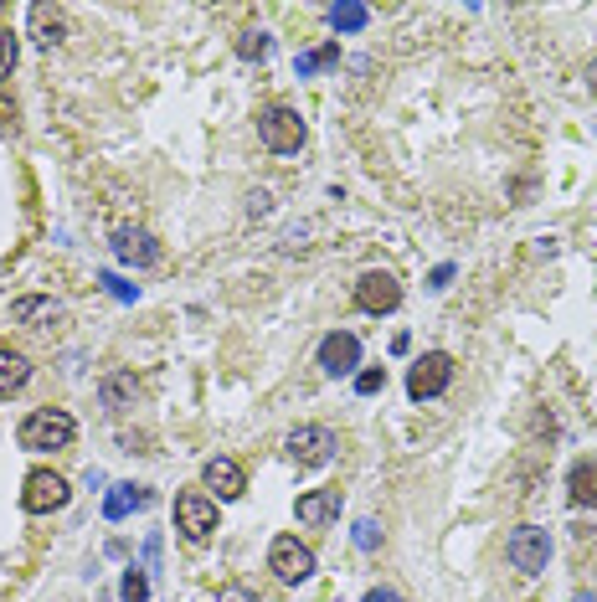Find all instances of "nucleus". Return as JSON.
<instances>
[{"label": "nucleus", "mask_w": 597, "mask_h": 602, "mask_svg": "<svg viewBox=\"0 0 597 602\" xmlns=\"http://www.w3.org/2000/svg\"><path fill=\"white\" fill-rule=\"evenodd\" d=\"M21 448L26 453H57V448H73V438H78V422L67 417L62 407H37L26 422H21Z\"/></svg>", "instance_id": "1"}, {"label": "nucleus", "mask_w": 597, "mask_h": 602, "mask_svg": "<svg viewBox=\"0 0 597 602\" xmlns=\"http://www.w3.org/2000/svg\"><path fill=\"white\" fill-rule=\"evenodd\" d=\"M453 386V356L448 350H428V356H417L412 371H407V397L412 402H433Z\"/></svg>", "instance_id": "2"}, {"label": "nucleus", "mask_w": 597, "mask_h": 602, "mask_svg": "<svg viewBox=\"0 0 597 602\" xmlns=\"http://www.w3.org/2000/svg\"><path fill=\"white\" fill-rule=\"evenodd\" d=\"M304 119L294 114V109H284V103H273V109H263L258 114V139L273 150V155H294L299 145H304Z\"/></svg>", "instance_id": "3"}, {"label": "nucleus", "mask_w": 597, "mask_h": 602, "mask_svg": "<svg viewBox=\"0 0 597 602\" xmlns=\"http://www.w3.org/2000/svg\"><path fill=\"white\" fill-rule=\"evenodd\" d=\"M268 572H273L278 582L299 587V582L314 577V551H309L299 536H273V546H268Z\"/></svg>", "instance_id": "4"}, {"label": "nucleus", "mask_w": 597, "mask_h": 602, "mask_svg": "<svg viewBox=\"0 0 597 602\" xmlns=\"http://www.w3.org/2000/svg\"><path fill=\"white\" fill-rule=\"evenodd\" d=\"M505 561L515 566V572H546V561H551V536L541 525H520L510 530V541H505Z\"/></svg>", "instance_id": "5"}, {"label": "nucleus", "mask_w": 597, "mask_h": 602, "mask_svg": "<svg viewBox=\"0 0 597 602\" xmlns=\"http://www.w3.org/2000/svg\"><path fill=\"white\" fill-rule=\"evenodd\" d=\"M67 500H73V489H67V479L52 474V469H31L26 484H21V510H31V515H52Z\"/></svg>", "instance_id": "6"}, {"label": "nucleus", "mask_w": 597, "mask_h": 602, "mask_svg": "<svg viewBox=\"0 0 597 602\" xmlns=\"http://www.w3.org/2000/svg\"><path fill=\"white\" fill-rule=\"evenodd\" d=\"M175 530H181L191 546H206V541H212V530H217V505L206 500V494L186 489L181 500H175Z\"/></svg>", "instance_id": "7"}, {"label": "nucleus", "mask_w": 597, "mask_h": 602, "mask_svg": "<svg viewBox=\"0 0 597 602\" xmlns=\"http://www.w3.org/2000/svg\"><path fill=\"white\" fill-rule=\"evenodd\" d=\"M284 448H289V458L299 469H320V464H330L335 458V433L330 428H320V422H304V428H294L289 438H284Z\"/></svg>", "instance_id": "8"}, {"label": "nucleus", "mask_w": 597, "mask_h": 602, "mask_svg": "<svg viewBox=\"0 0 597 602\" xmlns=\"http://www.w3.org/2000/svg\"><path fill=\"white\" fill-rule=\"evenodd\" d=\"M397 304H402V283H397L392 273L371 268V273L356 278V309H366V314H392Z\"/></svg>", "instance_id": "9"}, {"label": "nucleus", "mask_w": 597, "mask_h": 602, "mask_svg": "<svg viewBox=\"0 0 597 602\" xmlns=\"http://www.w3.org/2000/svg\"><path fill=\"white\" fill-rule=\"evenodd\" d=\"M356 366H361V340L350 330H335V335L320 340V371L325 376H350Z\"/></svg>", "instance_id": "10"}, {"label": "nucleus", "mask_w": 597, "mask_h": 602, "mask_svg": "<svg viewBox=\"0 0 597 602\" xmlns=\"http://www.w3.org/2000/svg\"><path fill=\"white\" fill-rule=\"evenodd\" d=\"M114 253H119V263L150 268V263H160V242L150 232H139V227H119L114 232Z\"/></svg>", "instance_id": "11"}, {"label": "nucleus", "mask_w": 597, "mask_h": 602, "mask_svg": "<svg viewBox=\"0 0 597 602\" xmlns=\"http://www.w3.org/2000/svg\"><path fill=\"white\" fill-rule=\"evenodd\" d=\"M201 484L217 489V500H237V494L248 489V479H242V469L232 464V458H206V464H201Z\"/></svg>", "instance_id": "12"}, {"label": "nucleus", "mask_w": 597, "mask_h": 602, "mask_svg": "<svg viewBox=\"0 0 597 602\" xmlns=\"http://www.w3.org/2000/svg\"><path fill=\"white\" fill-rule=\"evenodd\" d=\"M294 515H299V525H314V530L330 525L340 515V489H309V494H299Z\"/></svg>", "instance_id": "13"}, {"label": "nucleus", "mask_w": 597, "mask_h": 602, "mask_svg": "<svg viewBox=\"0 0 597 602\" xmlns=\"http://www.w3.org/2000/svg\"><path fill=\"white\" fill-rule=\"evenodd\" d=\"M62 314V304L57 299H47V294H26V299H16L11 304V325H26V330H42V325H52Z\"/></svg>", "instance_id": "14"}, {"label": "nucleus", "mask_w": 597, "mask_h": 602, "mask_svg": "<svg viewBox=\"0 0 597 602\" xmlns=\"http://www.w3.org/2000/svg\"><path fill=\"white\" fill-rule=\"evenodd\" d=\"M31 37H37L47 52L67 42V16L62 6H31Z\"/></svg>", "instance_id": "15"}, {"label": "nucleus", "mask_w": 597, "mask_h": 602, "mask_svg": "<svg viewBox=\"0 0 597 602\" xmlns=\"http://www.w3.org/2000/svg\"><path fill=\"white\" fill-rule=\"evenodd\" d=\"M567 494H572V505H597V458H582V464H572L567 474Z\"/></svg>", "instance_id": "16"}, {"label": "nucleus", "mask_w": 597, "mask_h": 602, "mask_svg": "<svg viewBox=\"0 0 597 602\" xmlns=\"http://www.w3.org/2000/svg\"><path fill=\"white\" fill-rule=\"evenodd\" d=\"M26 381H31V361L21 356V350H6V345H0V397L21 392Z\"/></svg>", "instance_id": "17"}, {"label": "nucleus", "mask_w": 597, "mask_h": 602, "mask_svg": "<svg viewBox=\"0 0 597 602\" xmlns=\"http://www.w3.org/2000/svg\"><path fill=\"white\" fill-rule=\"evenodd\" d=\"M150 505V489H139V484H114V494L103 500V515L109 520H124L129 510H145Z\"/></svg>", "instance_id": "18"}, {"label": "nucleus", "mask_w": 597, "mask_h": 602, "mask_svg": "<svg viewBox=\"0 0 597 602\" xmlns=\"http://www.w3.org/2000/svg\"><path fill=\"white\" fill-rule=\"evenodd\" d=\"M98 397H103V407H109V412H124V407L139 397V386H134V376H129V371H114V376H103Z\"/></svg>", "instance_id": "19"}, {"label": "nucleus", "mask_w": 597, "mask_h": 602, "mask_svg": "<svg viewBox=\"0 0 597 602\" xmlns=\"http://www.w3.org/2000/svg\"><path fill=\"white\" fill-rule=\"evenodd\" d=\"M237 52L248 57V62H253V57L263 62V57L273 52V42H268V31H258V26H242V31H237Z\"/></svg>", "instance_id": "20"}, {"label": "nucleus", "mask_w": 597, "mask_h": 602, "mask_svg": "<svg viewBox=\"0 0 597 602\" xmlns=\"http://www.w3.org/2000/svg\"><path fill=\"white\" fill-rule=\"evenodd\" d=\"M330 21H335V31H361V26L371 21V6H356V0H350V6H335V11H330Z\"/></svg>", "instance_id": "21"}, {"label": "nucleus", "mask_w": 597, "mask_h": 602, "mask_svg": "<svg viewBox=\"0 0 597 602\" xmlns=\"http://www.w3.org/2000/svg\"><path fill=\"white\" fill-rule=\"evenodd\" d=\"M124 602H150V577L139 572V566L124 572Z\"/></svg>", "instance_id": "22"}, {"label": "nucleus", "mask_w": 597, "mask_h": 602, "mask_svg": "<svg viewBox=\"0 0 597 602\" xmlns=\"http://www.w3.org/2000/svg\"><path fill=\"white\" fill-rule=\"evenodd\" d=\"M335 57H340V47H335V42H330V47H320V52H304V57H299V78H304V73H314V67H330Z\"/></svg>", "instance_id": "23"}, {"label": "nucleus", "mask_w": 597, "mask_h": 602, "mask_svg": "<svg viewBox=\"0 0 597 602\" xmlns=\"http://www.w3.org/2000/svg\"><path fill=\"white\" fill-rule=\"evenodd\" d=\"M356 546H361V551H376V546H381V525H376V520H356Z\"/></svg>", "instance_id": "24"}, {"label": "nucleus", "mask_w": 597, "mask_h": 602, "mask_svg": "<svg viewBox=\"0 0 597 602\" xmlns=\"http://www.w3.org/2000/svg\"><path fill=\"white\" fill-rule=\"evenodd\" d=\"M381 386H386V371H376V366L356 376V392H361V397H376V392H381Z\"/></svg>", "instance_id": "25"}, {"label": "nucleus", "mask_w": 597, "mask_h": 602, "mask_svg": "<svg viewBox=\"0 0 597 602\" xmlns=\"http://www.w3.org/2000/svg\"><path fill=\"white\" fill-rule=\"evenodd\" d=\"M11 67H16V37H11V31H0V78H6Z\"/></svg>", "instance_id": "26"}, {"label": "nucleus", "mask_w": 597, "mask_h": 602, "mask_svg": "<svg viewBox=\"0 0 597 602\" xmlns=\"http://www.w3.org/2000/svg\"><path fill=\"white\" fill-rule=\"evenodd\" d=\"M217 602H258V592H253V587H227Z\"/></svg>", "instance_id": "27"}, {"label": "nucleus", "mask_w": 597, "mask_h": 602, "mask_svg": "<svg viewBox=\"0 0 597 602\" xmlns=\"http://www.w3.org/2000/svg\"><path fill=\"white\" fill-rule=\"evenodd\" d=\"M366 602H402V592H397V587H371Z\"/></svg>", "instance_id": "28"}, {"label": "nucleus", "mask_w": 597, "mask_h": 602, "mask_svg": "<svg viewBox=\"0 0 597 602\" xmlns=\"http://www.w3.org/2000/svg\"><path fill=\"white\" fill-rule=\"evenodd\" d=\"M248 211H253V217H268V191H253V196H248Z\"/></svg>", "instance_id": "29"}, {"label": "nucleus", "mask_w": 597, "mask_h": 602, "mask_svg": "<svg viewBox=\"0 0 597 602\" xmlns=\"http://www.w3.org/2000/svg\"><path fill=\"white\" fill-rule=\"evenodd\" d=\"M572 602H597V592H577V597H572Z\"/></svg>", "instance_id": "30"}, {"label": "nucleus", "mask_w": 597, "mask_h": 602, "mask_svg": "<svg viewBox=\"0 0 597 602\" xmlns=\"http://www.w3.org/2000/svg\"><path fill=\"white\" fill-rule=\"evenodd\" d=\"M587 78H592V88H597V62H592V67H587Z\"/></svg>", "instance_id": "31"}]
</instances>
